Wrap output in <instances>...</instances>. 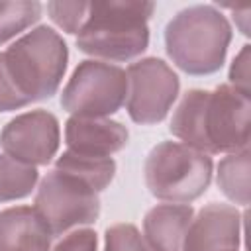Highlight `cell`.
<instances>
[{
  "instance_id": "6da1fadb",
  "label": "cell",
  "mask_w": 251,
  "mask_h": 251,
  "mask_svg": "<svg viewBox=\"0 0 251 251\" xmlns=\"http://www.w3.org/2000/svg\"><path fill=\"white\" fill-rule=\"evenodd\" d=\"M249 94L222 84L214 90H188L171 120V133L200 153H237L249 145Z\"/></svg>"
},
{
  "instance_id": "7a4b0ae2",
  "label": "cell",
  "mask_w": 251,
  "mask_h": 251,
  "mask_svg": "<svg viewBox=\"0 0 251 251\" xmlns=\"http://www.w3.org/2000/svg\"><path fill=\"white\" fill-rule=\"evenodd\" d=\"M67 45L41 25L0 53V112L27 106L57 92L67 69Z\"/></svg>"
},
{
  "instance_id": "3957f363",
  "label": "cell",
  "mask_w": 251,
  "mask_h": 251,
  "mask_svg": "<svg viewBox=\"0 0 251 251\" xmlns=\"http://www.w3.org/2000/svg\"><path fill=\"white\" fill-rule=\"evenodd\" d=\"M153 10V2H90L76 45L82 53L100 59H131L149 43L147 20Z\"/></svg>"
},
{
  "instance_id": "277c9868",
  "label": "cell",
  "mask_w": 251,
  "mask_h": 251,
  "mask_svg": "<svg viewBox=\"0 0 251 251\" xmlns=\"http://www.w3.org/2000/svg\"><path fill=\"white\" fill-rule=\"evenodd\" d=\"M231 39L227 20L212 6L178 12L165 29V47L173 63L188 75H210L226 59Z\"/></svg>"
},
{
  "instance_id": "5b68a950",
  "label": "cell",
  "mask_w": 251,
  "mask_h": 251,
  "mask_svg": "<svg viewBox=\"0 0 251 251\" xmlns=\"http://www.w3.org/2000/svg\"><path fill=\"white\" fill-rule=\"evenodd\" d=\"M149 192L169 204H190L202 196L212 180V159L176 141L155 145L145 159Z\"/></svg>"
},
{
  "instance_id": "8992f818",
  "label": "cell",
  "mask_w": 251,
  "mask_h": 251,
  "mask_svg": "<svg viewBox=\"0 0 251 251\" xmlns=\"http://www.w3.org/2000/svg\"><path fill=\"white\" fill-rule=\"evenodd\" d=\"M33 210L45 222L51 235H61L71 227L96 222L100 198L80 178L53 169L39 182Z\"/></svg>"
},
{
  "instance_id": "52a82bcc",
  "label": "cell",
  "mask_w": 251,
  "mask_h": 251,
  "mask_svg": "<svg viewBox=\"0 0 251 251\" xmlns=\"http://www.w3.org/2000/svg\"><path fill=\"white\" fill-rule=\"evenodd\" d=\"M127 96V76L116 65L82 61L61 94V106L82 118H104L122 108Z\"/></svg>"
},
{
  "instance_id": "ba28073f",
  "label": "cell",
  "mask_w": 251,
  "mask_h": 251,
  "mask_svg": "<svg viewBox=\"0 0 251 251\" xmlns=\"http://www.w3.org/2000/svg\"><path fill=\"white\" fill-rule=\"evenodd\" d=\"M126 76V106L129 118L137 124L161 122L178 94V76L173 69L161 59H143L131 63Z\"/></svg>"
},
{
  "instance_id": "9c48e42d",
  "label": "cell",
  "mask_w": 251,
  "mask_h": 251,
  "mask_svg": "<svg viewBox=\"0 0 251 251\" xmlns=\"http://www.w3.org/2000/svg\"><path fill=\"white\" fill-rule=\"evenodd\" d=\"M0 145L8 157L25 165H47L59 147L57 118L45 110H33L10 120L2 133Z\"/></svg>"
},
{
  "instance_id": "30bf717a",
  "label": "cell",
  "mask_w": 251,
  "mask_h": 251,
  "mask_svg": "<svg viewBox=\"0 0 251 251\" xmlns=\"http://www.w3.org/2000/svg\"><path fill=\"white\" fill-rule=\"evenodd\" d=\"M241 216L233 206L208 204L192 216L182 251H237Z\"/></svg>"
},
{
  "instance_id": "8fae6325",
  "label": "cell",
  "mask_w": 251,
  "mask_h": 251,
  "mask_svg": "<svg viewBox=\"0 0 251 251\" xmlns=\"http://www.w3.org/2000/svg\"><path fill=\"white\" fill-rule=\"evenodd\" d=\"M69 151L92 157H110L127 143V129L106 118L73 116L65 126Z\"/></svg>"
},
{
  "instance_id": "7c38bea8",
  "label": "cell",
  "mask_w": 251,
  "mask_h": 251,
  "mask_svg": "<svg viewBox=\"0 0 251 251\" xmlns=\"http://www.w3.org/2000/svg\"><path fill=\"white\" fill-rule=\"evenodd\" d=\"M51 237L33 208L16 206L0 212V251H49Z\"/></svg>"
},
{
  "instance_id": "4fadbf2b",
  "label": "cell",
  "mask_w": 251,
  "mask_h": 251,
  "mask_svg": "<svg viewBox=\"0 0 251 251\" xmlns=\"http://www.w3.org/2000/svg\"><path fill=\"white\" fill-rule=\"evenodd\" d=\"M194 212L188 204H159L143 218V231L151 251H182L184 235Z\"/></svg>"
},
{
  "instance_id": "5bb4252c",
  "label": "cell",
  "mask_w": 251,
  "mask_h": 251,
  "mask_svg": "<svg viewBox=\"0 0 251 251\" xmlns=\"http://www.w3.org/2000/svg\"><path fill=\"white\" fill-rule=\"evenodd\" d=\"M55 169L80 178L90 188L100 192L112 182L116 173V163L110 157H92V155H80L75 151H65L57 159Z\"/></svg>"
},
{
  "instance_id": "9a60e30c",
  "label": "cell",
  "mask_w": 251,
  "mask_h": 251,
  "mask_svg": "<svg viewBox=\"0 0 251 251\" xmlns=\"http://www.w3.org/2000/svg\"><path fill=\"white\" fill-rule=\"evenodd\" d=\"M218 186L235 204H249V149L229 153L218 165Z\"/></svg>"
},
{
  "instance_id": "2e32d148",
  "label": "cell",
  "mask_w": 251,
  "mask_h": 251,
  "mask_svg": "<svg viewBox=\"0 0 251 251\" xmlns=\"http://www.w3.org/2000/svg\"><path fill=\"white\" fill-rule=\"evenodd\" d=\"M37 182V171L8 155H0V202L27 196Z\"/></svg>"
},
{
  "instance_id": "e0dca14e",
  "label": "cell",
  "mask_w": 251,
  "mask_h": 251,
  "mask_svg": "<svg viewBox=\"0 0 251 251\" xmlns=\"http://www.w3.org/2000/svg\"><path fill=\"white\" fill-rule=\"evenodd\" d=\"M41 16L39 2H0V43L22 33Z\"/></svg>"
},
{
  "instance_id": "ac0fdd59",
  "label": "cell",
  "mask_w": 251,
  "mask_h": 251,
  "mask_svg": "<svg viewBox=\"0 0 251 251\" xmlns=\"http://www.w3.org/2000/svg\"><path fill=\"white\" fill-rule=\"evenodd\" d=\"M90 2H49L47 12L51 20L69 33H78L88 18Z\"/></svg>"
},
{
  "instance_id": "d6986e66",
  "label": "cell",
  "mask_w": 251,
  "mask_h": 251,
  "mask_svg": "<svg viewBox=\"0 0 251 251\" xmlns=\"http://www.w3.org/2000/svg\"><path fill=\"white\" fill-rule=\"evenodd\" d=\"M104 251H151V249L135 226L116 224V226L108 227V231H106V249Z\"/></svg>"
},
{
  "instance_id": "ffe728a7",
  "label": "cell",
  "mask_w": 251,
  "mask_h": 251,
  "mask_svg": "<svg viewBox=\"0 0 251 251\" xmlns=\"http://www.w3.org/2000/svg\"><path fill=\"white\" fill-rule=\"evenodd\" d=\"M251 57H249V45H243V49L239 51V55L233 59L231 71H229V80L235 90L249 94V75H251Z\"/></svg>"
},
{
  "instance_id": "44dd1931",
  "label": "cell",
  "mask_w": 251,
  "mask_h": 251,
  "mask_svg": "<svg viewBox=\"0 0 251 251\" xmlns=\"http://www.w3.org/2000/svg\"><path fill=\"white\" fill-rule=\"evenodd\" d=\"M96 233L92 229H76L63 237L53 251H96Z\"/></svg>"
},
{
  "instance_id": "7402d4cb",
  "label": "cell",
  "mask_w": 251,
  "mask_h": 251,
  "mask_svg": "<svg viewBox=\"0 0 251 251\" xmlns=\"http://www.w3.org/2000/svg\"><path fill=\"white\" fill-rule=\"evenodd\" d=\"M227 8L233 10V20H239V29L241 33L249 35V14H251V6L249 4H243V6H229Z\"/></svg>"
}]
</instances>
